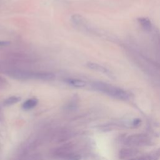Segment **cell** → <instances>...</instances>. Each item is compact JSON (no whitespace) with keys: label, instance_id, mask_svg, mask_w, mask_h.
Here are the masks:
<instances>
[{"label":"cell","instance_id":"3","mask_svg":"<svg viewBox=\"0 0 160 160\" xmlns=\"http://www.w3.org/2000/svg\"><path fill=\"white\" fill-rule=\"evenodd\" d=\"M12 76L18 79H34L40 80H52L55 78L54 74L49 72H28L16 71L11 72Z\"/></svg>","mask_w":160,"mask_h":160},{"label":"cell","instance_id":"2","mask_svg":"<svg viewBox=\"0 0 160 160\" xmlns=\"http://www.w3.org/2000/svg\"><path fill=\"white\" fill-rule=\"evenodd\" d=\"M152 143L150 136L146 134H134L126 137L124 139V144L128 147L141 148L149 146Z\"/></svg>","mask_w":160,"mask_h":160},{"label":"cell","instance_id":"6","mask_svg":"<svg viewBox=\"0 0 160 160\" xmlns=\"http://www.w3.org/2000/svg\"><path fill=\"white\" fill-rule=\"evenodd\" d=\"M86 66L91 69L100 72L101 73L105 74H106L108 76H111V72L106 68H105V67H104V66H101L99 64H97V63H95V62H89L87 63Z\"/></svg>","mask_w":160,"mask_h":160},{"label":"cell","instance_id":"10","mask_svg":"<svg viewBox=\"0 0 160 160\" xmlns=\"http://www.w3.org/2000/svg\"><path fill=\"white\" fill-rule=\"evenodd\" d=\"M20 100H21L20 97L13 96H11V97H9L8 98H7L4 101L3 104L5 106H11V105H12V104H16V102H19Z\"/></svg>","mask_w":160,"mask_h":160},{"label":"cell","instance_id":"7","mask_svg":"<svg viewBox=\"0 0 160 160\" xmlns=\"http://www.w3.org/2000/svg\"><path fill=\"white\" fill-rule=\"evenodd\" d=\"M138 22L141 27L146 31H150L152 29V23L151 20L146 17H140L138 18Z\"/></svg>","mask_w":160,"mask_h":160},{"label":"cell","instance_id":"12","mask_svg":"<svg viewBox=\"0 0 160 160\" xmlns=\"http://www.w3.org/2000/svg\"><path fill=\"white\" fill-rule=\"evenodd\" d=\"M10 44L9 41H0V47L1 46H5L7 45H9Z\"/></svg>","mask_w":160,"mask_h":160},{"label":"cell","instance_id":"1","mask_svg":"<svg viewBox=\"0 0 160 160\" xmlns=\"http://www.w3.org/2000/svg\"><path fill=\"white\" fill-rule=\"evenodd\" d=\"M91 87L96 91L119 100L127 101L130 98V94L126 91L106 82H92L91 83Z\"/></svg>","mask_w":160,"mask_h":160},{"label":"cell","instance_id":"9","mask_svg":"<svg viewBox=\"0 0 160 160\" xmlns=\"http://www.w3.org/2000/svg\"><path fill=\"white\" fill-rule=\"evenodd\" d=\"M38 103V101L36 98H31L27 99L26 101L24 102L22 104V108L25 110H29L33 108H34Z\"/></svg>","mask_w":160,"mask_h":160},{"label":"cell","instance_id":"4","mask_svg":"<svg viewBox=\"0 0 160 160\" xmlns=\"http://www.w3.org/2000/svg\"><path fill=\"white\" fill-rule=\"evenodd\" d=\"M141 154L140 151L134 148H124L119 151V158L122 160H131Z\"/></svg>","mask_w":160,"mask_h":160},{"label":"cell","instance_id":"11","mask_svg":"<svg viewBox=\"0 0 160 160\" xmlns=\"http://www.w3.org/2000/svg\"><path fill=\"white\" fill-rule=\"evenodd\" d=\"M81 159V156L79 155H73L71 156L69 158L70 160H79Z\"/></svg>","mask_w":160,"mask_h":160},{"label":"cell","instance_id":"5","mask_svg":"<svg viewBox=\"0 0 160 160\" xmlns=\"http://www.w3.org/2000/svg\"><path fill=\"white\" fill-rule=\"evenodd\" d=\"M160 148L145 154H139L131 160H159Z\"/></svg>","mask_w":160,"mask_h":160},{"label":"cell","instance_id":"8","mask_svg":"<svg viewBox=\"0 0 160 160\" xmlns=\"http://www.w3.org/2000/svg\"><path fill=\"white\" fill-rule=\"evenodd\" d=\"M66 81L68 84L75 88H84L88 85L86 81L76 78H69L67 79Z\"/></svg>","mask_w":160,"mask_h":160}]
</instances>
